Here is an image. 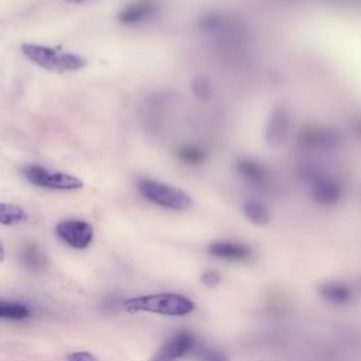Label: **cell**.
Instances as JSON below:
<instances>
[{
    "mask_svg": "<svg viewBox=\"0 0 361 361\" xmlns=\"http://www.w3.org/2000/svg\"><path fill=\"white\" fill-rule=\"evenodd\" d=\"M23 262L31 269H39L45 264V255L35 245H28L23 252Z\"/></svg>",
    "mask_w": 361,
    "mask_h": 361,
    "instance_id": "cell-19",
    "label": "cell"
},
{
    "mask_svg": "<svg viewBox=\"0 0 361 361\" xmlns=\"http://www.w3.org/2000/svg\"><path fill=\"white\" fill-rule=\"evenodd\" d=\"M200 282L207 286V288H214L217 286L220 282H221V276L217 271L214 269H209V271H204L200 276Z\"/></svg>",
    "mask_w": 361,
    "mask_h": 361,
    "instance_id": "cell-21",
    "label": "cell"
},
{
    "mask_svg": "<svg viewBox=\"0 0 361 361\" xmlns=\"http://www.w3.org/2000/svg\"><path fill=\"white\" fill-rule=\"evenodd\" d=\"M196 344L197 340L190 331H178L168 338L148 361H178L190 354Z\"/></svg>",
    "mask_w": 361,
    "mask_h": 361,
    "instance_id": "cell-6",
    "label": "cell"
},
{
    "mask_svg": "<svg viewBox=\"0 0 361 361\" xmlns=\"http://www.w3.org/2000/svg\"><path fill=\"white\" fill-rule=\"evenodd\" d=\"M238 175L254 186H264L271 179L269 169L259 161L252 158H243L235 164Z\"/></svg>",
    "mask_w": 361,
    "mask_h": 361,
    "instance_id": "cell-12",
    "label": "cell"
},
{
    "mask_svg": "<svg viewBox=\"0 0 361 361\" xmlns=\"http://www.w3.org/2000/svg\"><path fill=\"white\" fill-rule=\"evenodd\" d=\"M23 173L32 185L58 190H76L83 186V182L65 172H54L38 165H27L23 168Z\"/></svg>",
    "mask_w": 361,
    "mask_h": 361,
    "instance_id": "cell-5",
    "label": "cell"
},
{
    "mask_svg": "<svg viewBox=\"0 0 361 361\" xmlns=\"http://www.w3.org/2000/svg\"><path fill=\"white\" fill-rule=\"evenodd\" d=\"M207 252L214 258L231 262H244L252 257V250L237 241H214L207 247Z\"/></svg>",
    "mask_w": 361,
    "mask_h": 361,
    "instance_id": "cell-10",
    "label": "cell"
},
{
    "mask_svg": "<svg viewBox=\"0 0 361 361\" xmlns=\"http://www.w3.org/2000/svg\"><path fill=\"white\" fill-rule=\"evenodd\" d=\"M56 235L75 250H85L93 240V228L83 220H63L55 227Z\"/></svg>",
    "mask_w": 361,
    "mask_h": 361,
    "instance_id": "cell-7",
    "label": "cell"
},
{
    "mask_svg": "<svg viewBox=\"0 0 361 361\" xmlns=\"http://www.w3.org/2000/svg\"><path fill=\"white\" fill-rule=\"evenodd\" d=\"M310 197L320 206H334L344 196V188L341 182L333 175L324 172L312 185H309Z\"/></svg>",
    "mask_w": 361,
    "mask_h": 361,
    "instance_id": "cell-8",
    "label": "cell"
},
{
    "mask_svg": "<svg viewBox=\"0 0 361 361\" xmlns=\"http://www.w3.org/2000/svg\"><path fill=\"white\" fill-rule=\"evenodd\" d=\"M138 190L151 203L169 210H186L192 206V199L186 192L154 179L140 180Z\"/></svg>",
    "mask_w": 361,
    "mask_h": 361,
    "instance_id": "cell-3",
    "label": "cell"
},
{
    "mask_svg": "<svg viewBox=\"0 0 361 361\" xmlns=\"http://www.w3.org/2000/svg\"><path fill=\"white\" fill-rule=\"evenodd\" d=\"M23 54L37 63L38 66L54 71V72H68V71H79L86 66V59L68 52H61L58 49L34 45V44H24L21 47Z\"/></svg>",
    "mask_w": 361,
    "mask_h": 361,
    "instance_id": "cell-2",
    "label": "cell"
},
{
    "mask_svg": "<svg viewBox=\"0 0 361 361\" xmlns=\"http://www.w3.org/2000/svg\"><path fill=\"white\" fill-rule=\"evenodd\" d=\"M243 213L251 223L257 226H265L271 220V212L258 200H247L243 204Z\"/></svg>",
    "mask_w": 361,
    "mask_h": 361,
    "instance_id": "cell-15",
    "label": "cell"
},
{
    "mask_svg": "<svg viewBox=\"0 0 361 361\" xmlns=\"http://www.w3.org/2000/svg\"><path fill=\"white\" fill-rule=\"evenodd\" d=\"M28 220V213L18 204L0 203V224L16 226Z\"/></svg>",
    "mask_w": 361,
    "mask_h": 361,
    "instance_id": "cell-16",
    "label": "cell"
},
{
    "mask_svg": "<svg viewBox=\"0 0 361 361\" xmlns=\"http://www.w3.org/2000/svg\"><path fill=\"white\" fill-rule=\"evenodd\" d=\"M4 258H6V251H4V247H3V244L0 241V262H3Z\"/></svg>",
    "mask_w": 361,
    "mask_h": 361,
    "instance_id": "cell-24",
    "label": "cell"
},
{
    "mask_svg": "<svg viewBox=\"0 0 361 361\" xmlns=\"http://www.w3.org/2000/svg\"><path fill=\"white\" fill-rule=\"evenodd\" d=\"M192 93L199 100H207L212 96V83L206 76H196L190 83Z\"/></svg>",
    "mask_w": 361,
    "mask_h": 361,
    "instance_id": "cell-20",
    "label": "cell"
},
{
    "mask_svg": "<svg viewBox=\"0 0 361 361\" xmlns=\"http://www.w3.org/2000/svg\"><path fill=\"white\" fill-rule=\"evenodd\" d=\"M66 361H99V358L90 351H72L66 355Z\"/></svg>",
    "mask_w": 361,
    "mask_h": 361,
    "instance_id": "cell-22",
    "label": "cell"
},
{
    "mask_svg": "<svg viewBox=\"0 0 361 361\" xmlns=\"http://www.w3.org/2000/svg\"><path fill=\"white\" fill-rule=\"evenodd\" d=\"M343 141L341 131L331 126H306L298 133V144L310 151H336Z\"/></svg>",
    "mask_w": 361,
    "mask_h": 361,
    "instance_id": "cell-4",
    "label": "cell"
},
{
    "mask_svg": "<svg viewBox=\"0 0 361 361\" xmlns=\"http://www.w3.org/2000/svg\"><path fill=\"white\" fill-rule=\"evenodd\" d=\"M30 316V309L20 302L0 300V319L24 320Z\"/></svg>",
    "mask_w": 361,
    "mask_h": 361,
    "instance_id": "cell-17",
    "label": "cell"
},
{
    "mask_svg": "<svg viewBox=\"0 0 361 361\" xmlns=\"http://www.w3.org/2000/svg\"><path fill=\"white\" fill-rule=\"evenodd\" d=\"M319 293L324 300H327L331 305H337V306L350 303L353 299V295H354L353 289L347 283L338 282V281L322 283L319 286Z\"/></svg>",
    "mask_w": 361,
    "mask_h": 361,
    "instance_id": "cell-13",
    "label": "cell"
},
{
    "mask_svg": "<svg viewBox=\"0 0 361 361\" xmlns=\"http://www.w3.org/2000/svg\"><path fill=\"white\" fill-rule=\"evenodd\" d=\"M290 130V114L285 107H276L269 114L265 124V141L267 144L276 147L281 145L288 137Z\"/></svg>",
    "mask_w": 361,
    "mask_h": 361,
    "instance_id": "cell-9",
    "label": "cell"
},
{
    "mask_svg": "<svg viewBox=\"0 0 361 361\" xmlns=\"http://www.w3.org/2000/svg\"><path fill=\"white\" fill-rule=\"evenodd\" d=\"M350 130L353 135L361 141V113L353 116V118L350 120Z\"/></svg>",
    "mask_w": 361,
    "mask_h": 361,
    "instance_id": "cell-23",
    "label": "cell"
},
{
    "mask_svg": "<svg viewBox=\"0 0 361 361\" xmlns=\"http://www.w3.org/2000/svg\"><path fill=\"white\" fill-rule=\"evenodd\" d=\"M190 354H193L197 361H228V358L220 350L200 344L199 341Z\"/></svg>",
    "mask_w": 361,
    "mask_h": 361,
    "instance_id": "cell-18",
    "label": "cell"
},
{
    "mask_svg": "<svg viewBox=\"0 0 361 361\" xmlns=\"http://www.w3.org/2000/svg\"><path fill=\"white\" fill-rule=\"evenodd\" d=\"M333 1H348V0H333Z\"/></svg>",
    "mask_w": 361,
    "mask_h": 361,
    "instance_id": "cell-26",
    "label": "cell"
},
{
    "mask_svg": "<svg viewBox=\"0 0 361 361\" xmlns=\"http://www.w3.org/2000/svg\"><path fill=\"white\" fill-rule=\"evenodd\" d=\"M176 158L188 165H202L207 159V152L195 144H182L175 151Z\"/></svg>",
    "mask_w": 361,
    "mask_h": 361,
    "instance_id": "cell-14",
    "label": "cell"
},
{
    "mask_svg": "<svg viewBox=\"0 0 361 361\" xmlns=\"http://www.w3.org/2000/svg\"><path fill=\"white\" fill-rule=\"evenodd\" d=\"M66 1H71V3H83L86 0H66Z\"/></svg>",
    "mask_w": 361,
    "mask_h": 361,
    "instance_id": "cell-25",
    "label": "cell"
},
{
    "mask_svg": "<svg viewBox=\"0 0 361 361\" xmlns=\"http://www.w3.org/2000/svg\"><path fill=\"white\" fill-rule=\"evenodd\" d=\"M123 307L128 313L147 312L168 317H183L195 310V302L188 296L173 292L149 293L128 298L123 302Z\"/></svg>",
    "mask_w": 361,
    "mask_h": 361,
    "instance_id": "cell-1",
    "label": "cell"
},
{
    "mask_svg": "<svg viewBox=\"0 0 361 361\" xmlns=\"http://www.w3.org/2000/svg\"><path fill=\"white\" fill-rule=\"evenodd\" d=\"M158 10H159L158 0H134L118 13L117 18L121 24H126V25L137 24L145 20H149L158 13Z\"/></svg>",
    "mask_w": 361,
    "mask_h": 361,
    "instance_id": "cell-11",
    "label": "cell"
}]
</instances>
